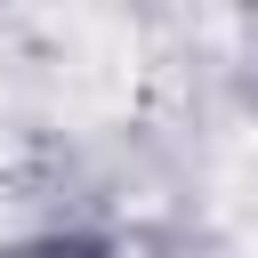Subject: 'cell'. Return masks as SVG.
I'll list each match as a JSON object with an SVG mask.
<instances>
[{
  "mask_svg": "<svg viewBox=\"0 0 258 258\" xmlns=\"http://www.w3.org/2000/svg\"><path fill=\"white\" fill-rule=\"evenodd\" d=\"M32 258H89V250H32Z\"/></svg>",
  "mask_w": 258,
  "mask_h": 258,
  "instance_id": "6da1fadb",
  "label": "cell"
}]
</instances>
